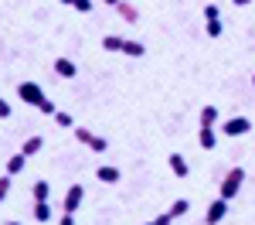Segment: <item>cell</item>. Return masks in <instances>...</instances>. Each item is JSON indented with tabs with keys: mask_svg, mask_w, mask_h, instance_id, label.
I'll list each match as a JSON object with an SVG mask.
<instances>
[{
	"mask_svg": "<svg viewBox=\"0 0 255 225\" xmlns=\"http://www.w3.org/2000/svg\"><path fill=\"white\" fill-rule=\"evenodd\" d=\"M7 191H10V174H3V178H0V202L7 198Z\"/></svg>",
	"mask_w": 255,
	"mask_h": 225,
	"instance_id": "22",
	"label": "cell"
},
{
	"mask_svg": "<svg viewBox=\"0 0 255 225\" xmlns=\"http://www.w3.org/2000/svg\"><path fill=\"white\" fill-rule=\"evenodd\" d=\"M82 195H85V188H82V184H72V188L65 191V205H61V208H65V212H75L82 205Z\"/></svg>",
	"mask_w": 255,
	"mask_h": 225,
	"instance_id": "7",
	"label": "cell"
},
{
	"mask_svg": "<svg viewBox=\"0 0 255 225\" xmlns=\"http://www.w3.org/2000/svg\"><path fill=\"white\" fill-rule=\"evenodd\" d=\"M55 72H58L61 79H75L79 68H75V61H72V58H55Z\"/></svg>",
	"mask_w": 255,
	"mask_h": 225,
	"instance_id": "9",
	"label": "cell"
},
{
	"mask_svg": "<svg viewBox=\"0 0 255 225\" xmlns=\"http://www.w3.org/2000/svg\"><path fill=\"white\" fill-rule=\"evenodd\" d=\"M96 178H99L102 184H116V181H119V167H113V164H102V167L96 171Z\"/></svg>",
	"mask_w": 255,
	"mask_h": 225,
	"instance_id": "10",
	"label": "cell"
},
{
	"mask_svg": "<svg viewBox=\"0 0 255 225\" xmlns=\"http://www.w3.org/2000/svg\"><path fill=\"white\" fill-rule=\"evenodd\" d=\"M249 130H252V123L245 120V116H232V120H225V126H221L225 137H242V133H249Z\"/></svg>",
	"mask_w": 255,
	"mask_h": 225,
	"instance_id": "4",
	"label": "cell"
},
{
	"mask_svg": "<svg viewBox=\"0 0 255 225\" xmlns=\"http://www.w3.org/2000/svg\"><path fill=\"white\" fill-rule=\"evenodd\" d=\"M58 225H75V212H65V215H61V222Z\"/></svg>",
	"mask_w": 255,
	"mask_h": 225,
	"instance_id": "27",
	"label": "cell"
},
{
	"mask_svg": "<svg viewBox=\"0 0 255 225\" xmlns=\"http://www.w3.org/2000/svg\"><path fill=\"white\" fill-rule=\"evenodd\" d=\"M225 215H228V202H225V198H218V202L208 205V212H204V222H208V225H218L221 219H225Z\"/></svg>",
	"mask_w": 255,
	"mask_h": 225,
	"instance_id": "6",
	"label": "cell"
},
{
	"mask_svg": "<svg viewBox=\"0 0 255 225\" xmlns=\"http://www.w3.org/2000/svg\"><path fill=\"white\" fill-rule=\"evenodd\" d=\"M41 137H27V140H24V147H20V154H24V157H31V154H38L41 150Z\"/></svg>",
	"mask_w": 255,
	"mask_h": 225,
	"instance_id": "14",
	"label": "cell"
},
{
	"mask_svg": "<svg viewBox=\"0 0 255 225\" xmlns=\"http://www.w3.org/2000/svg\"><path fill=\"white\" fill-rule=\"evenodd\" d=\"M48 195H51V184L48 181H34V202H48Z\"/></svg>",
	"mask_w": 255,
	"mask_h": 225,
	"instance_id": "18",
	"label": "cell"
},
{
	"mask_svg": "<svg viewBox=\"0 0 255 225\" xmlns=\"http://www.w3.org/2000/svg\"><path fill=\"white\" fill-rule=\"evenodd\" d=\"M72 7H75V10H82V14H89V10H92V0H75Z\"/></svg>",
	"mask_w": 255,
	"mask_h": 225,
	"instance_id": "23",
	"label": "cell"
},
{
	"mask_svg": "<svg viewBox=\"0 0 255 225\" xmlns=\"http://www.w3.org/2000/svg\"><path fill=\"white\" fill-rule=\"evenodd\" d=\"M38 109H41V113H44V116H55V113H58V109H55V102L48 99V96H44V99L38 102Z\"/></svg>",
	"mask_w": 255,
	"mask_h": 225,
	"instance_id": "21",
	"label": "cell"
},
{
	"mask_svg": "<svg viewBox=\"0 0 255 225\" xmlns=\"http://www.w3.org/2000/svg\"><path fill=\"white\" fill-rule=\"evenodd\" d=\"M218 123V109L215 106H204V109H201V126H215Z\"/></svg>",
	"mask_w": 255,
	"mask_h": 225,
	"instance_id": "17",
	"label": "cell"
},
{
	"mask_svg": "<svg viewBox=\"0 0 255 225\" xmlns=\"http://www.w3.org/2000/svg\"><path fill=\"white\" fill-rule=\"evenodd\" d=\"M245 3H252V0H235V7H245Z\"/></svg>",
	"mask_w": 255,
	"mask_h": 225,
	"instance_id": "28",
	"label": "cell"
},
{
	"mask_svg": "<svg viewBox=\"0 0 255 225\" xmlns=\"http://www.w3.org/2000/svg\"><path fill=\"white\" fill-rule=\"evenodd\" d=\"M7 225H20V222H7Z\"/></svg>",
	"mask_w": 255,
	"mask_h": 225,
	"instance_id": "31",
	"label": "cell"
},
{
	"mask_svg": "<svg viewBox=\"0 0 255 225\" xmlns=\"http://www.w3.org/2000/svg\"><path fill=\"white\" fill-rule=\"evenodd\" d=\"M191 212V202L187 198H177L174 205H170V219H180V215H187Z\"/></svg>",
	"mask_w": 255,
	"mask_h": 225,
	"instance_id": "15",
	"label": "cell"
},
{
	"mask_svg": "<svg viewBox=\"0 0 255 225\" xmlns=\"http://www.w3.org/2000/svg\"><path fill=\"white\" fill-rule=\"evenodd\" d=\"M34 219H38V222H48V219H51V208H48V202H34Z\"/></svg>",
	"mask_w": 255,
	"mask_h": 225,
	"instance_id": "20",
	"label": "cell"
},
{
	"mask_svg": "<svg viewBox=\"0 0 255 225\" xmlns=\"http://www.w3.org/2000/svg\"><path fill=\"white\" fill-rule=\"evenodd\" d=\"M7 116H10V102L0 99V120H7Z\"/></svg>",
	"mask_w": 255,
	"mask_h": 225,
	"instance_id": "26",
	"label": "cell"
},
{
	"mask_svg": "<svg viewBox=\"0 0 255 225\" xmlns=\"http://www.w3.org/2000/svg\"><path fill=\"white\" fill-rule=\"evenodd\" d=\"M61 3H75V0H61Z\"/></svg>",
	"mask_w": 255,
	"mask_h": 225,
	"instance_id": "30",
	"label": "cell"
},
{
	"mask_svg": "<svg viewBox=\"0 0 255 225\" xmlns=\"http://www.w3.org/2000/svg\"><path fill=\"white\" fill-rule=\"evenodd\" d=\"M123 51L133 55V58H139V55H146V44H143V41H123Z\"/></svg>",
	"mask_w": 255,
	"mask_h": 225,
	"instance_id": "13",
	"label": "cell"
},
{
	"mask_svg": "<svg viewBox=\"0 0 255 225\" xmlns=\"http://www.w3.org/2000/svg\"><path fill=\"white\" fill-rule=\"evenodd\" d=\"M17 96L24 102H31V106H38V102L44 99V92H41L38 82H20V85H17Z\"/></svg>",
	"mask_w": 255,
	"mask_h": 225,
	"instance_id": "3",
	"label": "cell"
},
{
	"mask_svg": "<svg viewBox=\"0 0 255 225\" xmlns=\"http://www.w3.org/2000/svg\"><path fill=\"white\" fill-rule=\"evenodd\" d=\"M204 27H208V34H211V38L221 34V10H218L215 3H208V7H204Z\"/></svg>",
	"mask_w": 255,
	"mask_h": 225,
	"instance_id": "5",
	"label": "cell"
},
{
	"mask_svg": "<svg viewBox=\"0 0 255 225\" xmlns=\"http://www.w3.org/2000/svg\"><path fill=\"white\" fill-rule=\"evenodd\" d=\"M170 222H174V219H170V212H167V215H157L153 222H146V225H170Z\"/></svg>",
	"mask_w": 255,
	"mask_h": 225,
	"instance_id": "25",
	"label": "cell"
},
{
	"mask_svg": "<svg viewBox=\"0 0 255 225\" xmlns=\"http://www.w3.org/2000/svg\"><path fill=\"white\" fill-rule=\"evenodd\" d=\"M102 3H113V7H116V3H119V0H102Z\"/></svg>",
	"mask_w": 255,
	"mask_h": 225,
	"instance_id": "29",
	"label": "cell"
},
{
	"mask_svg": "<svg viewBox=\"0 0 255 225\" xmlns=\"http://www.w3.org/2000/svg\"><path fill=\"white\" fill-rule=\"evenodd\" d=\"M75 140L85 143V147H89V150H96V154H102V150L109 147L106 137H96V133H92V130H85V126H75Z\"/></svg>",
	"mask_w": 255,
	"mask_h": 225,
	"instance_id": "2",
	"label": "cell"
},
{
	"mask_svg": "<svg viewBox=\"0 0 255 225\" xmlns=\"http://www.w3.org/2000/svg\"><path fill=\"white\" fill-rule=\"evenodd\" d=\"M102 48H106V51H123V38H116V34H106V38H102Z\"/></svg>",
	"mask_w": 255,
	"mask_h": 225,
	"instance_id": "19",
	"label": "cell"
},
{
	"mask_svg": "<svg viewBox=\"0 0 255 225\" xmlns=\"http://www.w3.org/2000/svg\"><path fill=\"white\" fill-rule=\"evenodd\" d=\"M24 161H27L24 154H14V157L7 161V174H10V178H14V174H20V171H24Z\"/></svg>",
	"mask_w": 255,
	"mask_h": 225,
	"instance_id": "16",
	"label": "cell"
},
{
	"mask_svg": "<svg viewBox=\"0 0 255 225\" xmlns=\"http://www.w3.org/2000/svg\"><path fill=\"white\" fill-rule=\"evenodd\" d=\"M242 184H245V171H242V167H232V171L225 174V181H221V195H218V198L232 202L238 191H242Z\"/></svg>",
	"mask_w": 255,
	"mask_h": 225,
	"instance_id": "1",
	"label": "cell"
},
{
	"mask_svg": "<svg viewBox=\"0 0 255 225\" xmlns=\"http://www.w3.org/2000/svg\"><path fill=\"white\" fill-rule=\"evenodd\" d=\"M55 120H58V126H75V123H72V116H68V113H55Z\"/></svg>",
	"mask_w": 255,
	"mask_h": 225,
	"instance_id": "24",
	"label": "cell"
},
{
	"mask_svg": "<svg viewBox=\"0 0 255 225\" xmlns=\"http://www.w3.org/2000/svg\"><path fill=\"white\" fill-rule=\"evenodd\" d=\"M170 171H174L177 178H187V171H191V167H187V161H184L180 154H170Z\"/></svg>",
	"mask_w": 255,
	"mask_h": 225,
	"instance_id": "12",
	"label": "cell"
},
{
	"mask_svg": "<svg viewBox=\"0 0 255 225\" xmlns=\"http://www.w3.org/2000/svg\"><path fill=\"white\" fill-rule=\"evenodd\" d=\"M197 143H201L204 150H215V143H218L215 126H201V133H197Z\"/></svg>",
	"mask_w": 255,
	"mask_h": 225,
	"instance_id": "8",
	"label": "cell"
},
{
	"mask_svg": "<svg viewBox=\"0 0 255 225\" xmlns=\"http://www.w3.org/2000/svg\"><path fill=\"white\" fill-rule=\"evenodd\" d=\"M116 10H119V17H123V20H129V24H136V20H139L136 7H133V3H126V0H119V3H116Z\"/></svg>",
	"mask_w": 255,
	"mask_h": 225,
	"instance_id": "11",
	"label": "cell"
},
{
	"mask_svg": "<svg viewBox=\"0 0 255 225\" xmlns=\"http://www.w3.org/2000/svg\"><path fill=\"white\" fill-rule=\"evenodd\" d=\"M252 82H255V75H252Z\"/></svg>",
	"mask_w": 255,
	"mask_h": 225,
	"instance_id": "32",
	"label": "cell"
}]
</instances>
